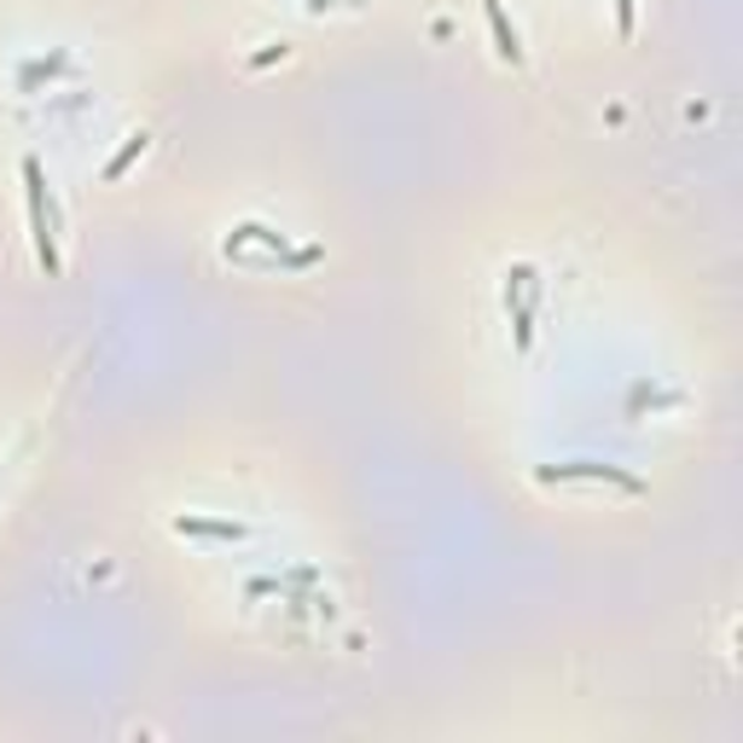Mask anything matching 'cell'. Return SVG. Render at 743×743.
Instances as JSON below:
<instances>
[{"mask_svg":"<svg viewBox=\"0 0 743 743\" xmlns=\"http://www.w3.org/2000/svg\"><path fill=\"white\" fill-rule=\"evenodd\" d=\"M174 534H203V541H244V523H227V518H174Z\"/></svg>","mask_w":743,"mask_h":743,"instance_id":"8992f818","label":"cell"},{"mask_svg":"<svg viewBox=\"0 0 743 743\" xmlns=\"http://www.w3.org/2000/svg\"><path fill=\"white\" fill-rule=\"evenodd\" d=\"M482 18H489V36H494V53H500L505 64H523L529 53H523V36H518V23H511V12H505V0H482Z\"/></svg>","mask_w":743,"mask_h":743,"instance_id":"5b68a950","label":"cell"},{"mask_svg":"<svg viewBox=\"0 0 743 743\" xmlns=\"http://www.w3.org/2000/svg\"><path fill=\"white\" fill-rule=\"evenodd\" d=\"M18 174H23V203H30V244H36V262H41L47 279H59V268H64V255H59V210H53L47 169H41L36 151H23Z\"/></svg>","mask_w":743,"mask_h":743,"instance_id":"6da1fadb","label":"cell"},{"mask_svg":"<svg viewBox=\"0 0 743 743\" xmlns=\"http://www.w3.org/2000/svg\"><path fill=\"white\" fill-rule=\"evenodd\" d=\"M145 145H151V134H145V128H140V134H128V140L117 145V158H111L106 169H99V181H122V174H128V163H134V158H145Z\"/></svg>","mask_w":743,"mask_h":743,"instance_id":"52a82bcc","label":"cell"},{"mask_svg":"<svg viewBox=\"0 0 743 743\" xmlns=\"http://www.w3.org/2000/svg\"><path fill=\"white\" fill-rule=\"evenodd\" d=\"M534 302H541V273H534L529 262L505 268V314H511V325H518V349L534 343Z\"/></svg>","mask_w":743,"mask_h":743,"instance_id":"3957f363","label":"cell"},{"mask_svg":"<svg viewBox=\"0 0 743 743\" xmlns=\"http://www.w3.org/2000/svg\"><path fill=\"white\" fill-rule=\"evenodd\" d=\"M534 476H541V482H616V489H627V494L645 489V482H639L633 471L604 465V459H563V465H541Z\"/></svg>","mask_w":743,"mask_h":743,"instance_id":"277c9868","label":"cell"},{"mask_svg":"<svg viewBox=\"0 0 743 743\" xmlns=\"http://www.w3.org/2000/svg\"><path fill=\"white\" fill-rule=\"evenodd\" d=\"M633 18H639V0H616V30L633 36Z\"/></svg>","mask_w":743,"mask_h":743,"instance_id":"ba28073f","label":"cell"},{"mask_svg":"<svg viewBox=\"0 0 743 743\" xmlns=\"http://www.w3.org/2000/svg\"><path fill=\"white\" fill-rule=\"evenodd\" d=\"M233 244H262V268H309V262H320V244H285V233H273L268 221H233L227 227V250Z\"/></svg>","mask_w":743,"mask_h":743,"instance_id":"7a4b0ae2","label":"cell"}]
</instances>
